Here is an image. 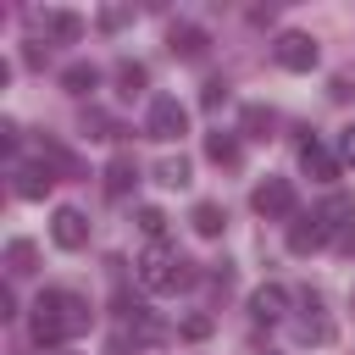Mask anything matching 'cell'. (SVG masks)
<instances>
[{"instance_id": "484cf974", "label": "cell", "mask_w": 355, "mask_h": 355, "mask_svg": "<svg viewBox=\"0 0 355 355\" xmlns=\"http://www.w3.org/2000/svg\"><path fill=\"white\" fill-rule=\"evenodd\" d=\"M122 22H128L122 6H105V11H100V28H122Z\"/></svg>"}, {"instance_id": "e0dca14e", "label": "cell", "mask_w": 355, "mask_h": 355, "mask_svg": "<svg viewBox=\"0 0 355 355\" xmlns=\"http://www.w3.org/2000/svg\"><path fill=\"white\" fill-rule=\"evenodd\" d=\"M205 155L216 166H239V139L233 133H205Z\"/></svg>"}, {"instance_id": "7c38bea8", "label": "cell", "mask_w": 355, "mask_h": 355, "mask_svg": "<svg viewBox=\"0 0 355 355\" xmlns=\"http://www.w3.org/2000/svg\"><path fill=\"white\" fill-rule=\"evenodd\" d=\"M133 183H139L133 155H111V166H105V194H111V200H128V194H133Z\"/></svg>"}, {"instance_id": "7402d4cb", "label": "cell", "mask_w": 355, "mask_h": 355, "mask_svg": "<svg viewBox=\"0 0 355 355\" xmlns=\"http://www.w3.org/2000/svg\"><path fill=\"white\" fill-rule=\"evenodd\" d=\"M116 83H122V94H139V89L150 83V72H144L139 61H122V67H116Z\"/></svg>"}, {"instance_id": "ba28073f", "label": "cell", "mask_w": 355, "mask_h": 355, "mask_svg": "<svg viewBox=\"0 0 355 355\" xmlns=\"http://www.w3.org/2000/svg\"><path fill=\"white\" fill-rule=\"evenodd\" d=\"M300 166H305V172H311L316 183H333L344 161H338V155H327V150H322V144H316V139L305 133V139H300Z\"/></svg>"}, {"instance_id": "4316f807", "label": "cell", "mask_w": 355, "mask_h": 355, "mask_svg": "<svg viewBox=\"0 0 355 355\" xmlns=\"http://www.w3.org/2000/svg\"><path fill=\"white\" fill-rule=\"evenodd\" d=\"M111 355H133V349H128V338H111Z\"/></svg>"}, {"instance_id": "5b68a950", "label": "cell", "mask_w": 355, "mask_h": 355, "mask_svg": "<svg viewBox=\"0 0 355 355\" xmlns=\"http://www.w3.org/2000/svg\"><path fill=\"white\" fill-rule=\"evenodd\" d=\"M272 55H277V67H288V72H311V67H316V39H311V33H277Z\"/></svg>"}, {"instance_id": "d4e9b609", "label": "cell", "mask_w": 355, "mask_h": 355, "mask_svg": "<svg viewBox=\"0 0 355 355\" xmlns=\"http://www.w3.org/2000/svg\"><path fill=\"white\" fill-rule=\"evenodd\" d=\"M338 161H344V166H355V122H349V128H338Z\"/></svg>"}, {"instance_id": "83f0119b", "label": "cell", "mask_w": 355, "mask_h": 355, "mask_svg": "<svg viewBox=\"0 0 355 355\" xmlns=\"http://www.w3.org/2000/svg\"><path fill=\"white\" fill-rule=\"evenodd\" d=\"M50 355H78V349H50Z\"/></svg>"}, {"instance_id": "2e32d148", "label": "cell", "mask_w": 355, "mask_h": 355, "mask_svg": "<svg viewBox=\"0 0 355 355\" xmlns=\"http://www.w3.org/2000/svg\"><path fill=\"white\" fill-rule=\"evenodd\" d=\"M94 83H100V67H89V61H72V67L61 72V89H67V94H89Z\"/></svg>"}, {"instance_id": "d6986e66", "label": "cell", "mask_w": 355, "mask_h": 355, "mask_svg": "<svg viewBox=\"0 0 355 355\" xmlns=\"http://www.w3.org/2000/svg\"><path fill=\"white\" fill-rule=\"evenodd\" d=\"M155 183L183 189V183H189V161H183V155H161V161H155Z\"/></svg>"}, {"instance_id": "7a4b0ae2", "label": "cell", "mask_w": 355, "mask_h": 355, "mask_svg": "<svg viewBox=\"0 0 355 355\" xmlns=\"http://www.w3.org/2000/svg\"><path fill=\"white\" fill-rule=\"evenodd\" d=\"M194 272H189V261L172 250V244H150L144 255H139V283L144 288H155V294H172V288H183Z\"/></svg>"}, {"instance_id": "9a60e30c", "label": "cell", "mask_w": 355, "mask_h": 355, "mask_svg": "<svg viewBox=\"0 0 355 355\" xmlns=\"http://www.w3.org/2000/svg\"><path fill=\"white\" fill-rule=\"evenodd\" d=\"M39 22H44V33L61 39V44H72V39L83 33V17H72V11H50V17H39Z\"/></svg>"}, {"instance_id": "8fae6325", "label": "cell", "mask_w": 355, "mask_h": 355, "mask_svg": "<svg viewBox=\"0 0 355 355\" xmlns=\"http://www.w3.org/2000/svg\"><path fill=\"white\" fill-rule=\"evenodd\" d=\"M166 44H172V55H183V61H200L205 55V28H194V22H178L172 33H166Z\"/></svg>"}, {"instance_id": "6da1fadb", "label": "cell", "mask_w": 355, "mask_h": 355, "mask_svg": "<svg viewBox=\"0 0 355 355\" xmlns=\"http://www.w3.org/2000/svg\"><path fill=\"white\" fill-rule=\"evenodd\" d=\"M94 322V311H89V300L83 294H72V288H44L39 300H33V344H44V349H61L72 333H83Z\"/></svg>"}, {"instance_id": "277c9868", "label": "cell", "mask_w": 355, "mask_h": 355, "mask_svg": "<svg viewBox=\"0 0 355 355\" xmlns=\"http://www.w3.org/2000/svg\"><path fill=\"white\" fill-rule=\"evenodd\" d=\"M250 205H255V216H266V222H288V216H294V183H288V178H261L255 194H250Z\"/></svg>"}, {"instance_id": "30bf717a", "label": "cell", "mask_w": 355, "mask_h": 355, "mask_svg": "<svg viewBox=\"0 0 355 355\" xmlns=\"http://www.w3.org/2000/svg\"><path fill=\"white\" fill-rule=\"evenodd\" d=\"M50 183H55L50 161H44V166H17V172H11V189H17L22 200H44V194H50Z\"/></svg>"}, {"instance_id": "52a82bcc", "label": "cell", "mask_w": 355, "mask_h": 355, "mask_svg": "<svg viewBox=\"0 0 355 355\" xmlns=\"http://www.w3.org/2000/svg\"><path fill=\"white\" fill-rule=\"evenodd\" d=\"M327 239H333V227L322 222V211H311V216H294V222H288V250H294V255H311V250H322Z\"/></svg>"}, {"instance_id": "44dd1931", "label": "cell", "mask_w": 355, "mask_h": 355, "mask_svg": "<svg viewBox=\"0 0 355 355\" xmlns=\"http://www.w3.org/2000/svg\"><path fill=\"white\" fill-rule=\"evenodd\" d=\"M139 233H144L150 244H161V239H166V211H161V205H139Z\"/></svg>"}, {"instance_id": "3957f363", "label": "cell", "mask_w": 355, "mask_h": 355, "mask_svg": "<svg viewBox=\"0 0 355 355\" xmlns=\"http://www.w3.org/2000/svg\"><path fill=\"white\" fill-rule=\"evenodd\" d=\"M144 133H150V139H161V144H172V139H183V133H189V111L178 105V94H155V100H150Z\"/></svg>"}, {"instance_id": "ffe728a7", "label": "cell", "mask_w": 355, "mask_h": 355, "mask_svg": "<svg viewBox=\"0 0 355 355\" xmlns=\"http://www.w3.org/2000/svg\"><path fill=\"white\" fill-rule=\"evenodd\" d=\"M272 128H277V116L266 105H244V133L250 139H272Z\"/></svg>"}, {"instance_id": "5bb4252c", "label": "cell", "mask_w": 355, "mask_h": 355, "mask_svg": "<svg viewBox=\"0 0 355 355\" xmlns=\"http://www.w3.org/2000/svg\"><path fill=\"white\" fill-rule=\"evenodd\" d=\"M189 222H194V233H200V239H216V233H222V227H227V211H222V205H216V200H200V205H194V216H189Z\"/></svg>"}, {"instance_id": "603a6c76", "label": "cell", "mask_w": 355, "mask_h": 355, "mask_svg": "<svg viewBox=\"0 0 355 355\" xmlns=\"http://www.w3.org/2000/svg\"><path fill=\"white\" fill-rule=\"evenodd\" d=\"M222 100H227V83H222V78H211V83L200 89V105H205V111H216Z\"/></svg>"}, {"instance_id": "cb8c5ba5", "label": "cell", "mask_w": 355, "mask_h": 355, "mask_svg": "<svg viewBox=\"0 0 355 355\" xmlns=\"http://www.w3.org/2000/svg\"><path fill=\"white\" fill-rule=\"evenodd\" d=\"M183 338H211V316H183Z\"/></svg>"}, {"instance_id": "9c48e42d", "label": "cell", "mask_w": 355, "mask_h": 355, "mask_svg": "<svg viewBox=\"0 0 355 355\" xmlns=\"http://www.w3.org/2000/svg\"><path fill=\"white\" fill-rule=\"evenodd\" d=\"M283 311H288V288H283V283H261V288L250 294V316H255V322H277Z\"/></svg>"}, {"instance_id": "ac0fdd59", "label": "cell", "mask_w": 355, "mask_h": 355, "mask_svg": "<svg viewBox=\"0 0 355 355\" xmlns=\"http://www.w3.org/2000/svg\"><path fill=\"white\" fill-rule=\"evenodd\" d=\"M33 261H39V250H33L28 239H11V244H6V272H11V277L33 272Z\"/></svg>"}, {"instance_id": "8992f818", "label": "cell", "mask_w": 355, "mask_h": 355, "mask_svg": "<svg viewBox=\"0 0 355 355\" xmlns=\"http://www.w3.org/2000/svg\"><path fill=\"white\" fill-rule=\"evenodd\" d=\"M50 239H55L61 250H83V244H89V216H83L78 205H61V211L50 216Z\"/></svg>"}, {"instance_id": "4fadbf2b", "label": "cell", "mask_w": 355, "mask_h": 355, "mask_svg": "<svg viewBox=\"0 0 355 355\" xmlns=\"http://www.w3.org/2000/svg\"><path fill=\"white\" fill-rule=\"evenodd\" d=\"M305 311H311V316H305L294 333H300L305 344H333V322H327V316H316V311H322V300H316V294L305 300Z\"/></svg>"}]
</instances>
